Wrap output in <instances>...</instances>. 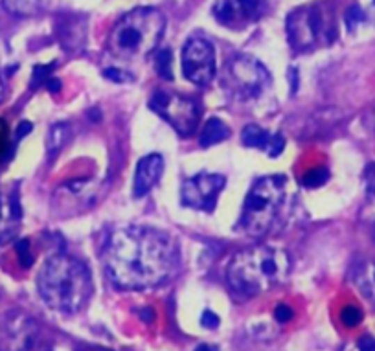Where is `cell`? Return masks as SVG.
Wrapping results in <instances>:
<instances>
[{
  "instance_id": "1",
  "label": "cell",
  "mask_w": 375,
  "mask_h": 351,
  "mask_svg": "<svg viewBox=\"0 0 375 351\" xmlns=\"http://www.w3.org/2000/svg\"><path fill=\"white\" fill-rule=\"evenodd\" d=\"M103 263L120 289H151L168 281L179 269V247L170 234L154 228H120L109 236Z\"/></svg>"
},
{
  "instance_id": "2",
  "label": "cell",
  "mask_w": 375,
  "mask_h": 351,
  "mask_svg": "<svg viewBox=\"0 0 375 351\" xmlns=\"http://www.w3.org/2000/svg\"><path fill=\"white\" fill-rule=\"evenodd\" d=\"M37 289L50 309L77 313L93 296V276L83 261L67 254H56L39 270Z\"/></svg>"
},
{
  "instance_id": "3",
  "label": "cell",
  "mask_w": 375,
  "mask_h": 351,
  "mask_svg": "<svg viewBox=\"0 0 375 351\" xmlns=\"http://www.w3.org/2000/svg\"><path fill=\"white\" fill-rule=\"evenodd\" d=\"M291 272V258L282 248L260 245L232 258L226 278L237 295L256 296L283 284Z\"/></svg>"
},
{
  "instance_id": "4",
  "label": "cell",
  "mask_w": 375,
  "mask_h": 351,
  "mask_svg": "<svg viewBox=\"0 0 375 351\" xmlns=\"http://www.w3.org/2000/svg\"><path fill=\"white\" fill-rule=\"evenodd\" d=\"M166 19L154 8H134L109 31V54L122 61L150 56L164 35Z\"/></svg>"
},
{
  "instance_id": "5",
  "label": "cell",
  "mask_w": 375,
  "mask_h": 351,
  "mask_svg": "<svg viewBox=\"0 0 375 351\" xmlns=\"http://www.w3.org/2000/svg\"><path fill=\"white\" fill-rule=\"evenodd\" d=\"M287 197V179L269 175L257 179L247 193L237 228L250 238H262L273 230Z\"/></svg>"
},
{
  "instance_id": "6",
  "label": "cell",
  "mask_w": 375,
  "mask_h": 351,
  "mask_svg": "<svg viewBox=\"0 0 375 351\" xmlns=\"http://www.w3.org/2000/svg\"><path fill=\"white\" fill-rule=\"evenodd\" d=\"M287 37L294 50L309 52L333 41L337 37V26L326 17L320 6H302L289 13Z\"/></svg>"
},
{
  "instance_id": "7",
  "label": "cell",
  "mask_w": 375,
  "mask_h": 351,
  "mask_svg": "<svg viewBox=\"0 0 375 351\" xmlns=\"http://www.w3.org/2000/svg\"><path fill=\"white\" fill-rule=\"evenodd\" d=\"M269 72L254 57L239 56L226 67L225 85L236 98L254 99L269 87Z\"/></svg>"
},
{
  "instance_id": "8",
  "label": "cell",
  "mask_w": 375,
  "mask_h": 351,
  "mask_svg": "<svg viewBox=\"0 0 375 351\" xmlns=\"http://www.w3.org/2000/svg\"><path fill=\"white\" fill-rule=\"evenodd\" d=\"M150 107L160 114L180 136H191L199 125V107L191 99L168 90H157L151 96Z\"/></svg>"
},
{
  "instance_id": "9",
  "label": "cell",
  "mask_w": 375,
  "mask_h": 351,
  "mask_svg": "<svg viewBox=\"0 0 375 351\" xmlns=\"http://www.w3.org/2000/svg\"><path fill=\"white\" fill-rule=\"evenodd\" d=\"M182 72L188 81L208 85L216 78V50L210 41L193 37L182 50Z\"/></svg>"
},
{
  "instance_id": "10",
  "label": "cell",
  "mask_w": 375,
  "mask_h": 351,
  "mask_svg": "<svg viewBox=\"0 0 375 351\" xmlns=\"http://www.w3.org/2000/svg\"><path fill=\"white\" fill-rule=\"evenodd\" d=\"M37 335V324L21 311H8L0 316V351H30Z\"/></svg>"
},
{
  "instance_id": "11",
  "label": "cell",
  "mask_w": 375,
  "mask_h": 351,
  "mask_svg": "<svg viewBox=\"0 0 375 351\" xmlns=\"http://www.w3.org/2000/svg\"><path fill=\"white\" fill-rule=\"evenodd\" d=\"M226 181L223 175L216 173H202V175L191 177L182 182V190L180 197L186 206L193 208V210H205L212 212L217 204L219 193L225 188Z\"/></svg>"
},
{
  "instance_id": "12",
  "label": "cell",
  "mask_w": 375,
  "mask_h": 351,
  "mask_svg": "<svg viewBox=\"0 0 375 351\" xmlns=\"http://www.w3.org/2000/svg\"><path fill=\"white\" fill-rule=\"evenodd\" d=\"M267 10L265 0H217L214 4V15L217 22L232 30H243L245 26L262 19Z\"/></svg>"
},
{
  "instance_id": "13",
  "label": "cell",
  "mask_w": 375,
  "mask_h": 351,
  "mask_svg": "<svg viewBox=\"0 0 375 351\" xmlns=\"http://www.w3.org/2000/svg\"><path fill=\"white\" fill-rule=\"evenodd\" d=\"M162 173H164V158L162 156L154 155V153L144 156L136 165V173H134V197H144L160 181Z\"/></svg>"
},
{
  "instance_id": "14",
  "label": "cell",
  "mask_w": 375,
  "mask_h": 351,
  "mask_svg": "<svg viewBox=\"0 0 375 351\" xmlns=\"http://www.w3.org/2000/svg\"><path fill=\"white\" fill-rule=\"evenodd\" d=\"M241 140L247 147L267 151V155L273 156V158L282 155L283 147H285V140H283L282 135H269L263 127L254 124L243 127Z\"/></svg>"
},
{
  "instance_id": "15",
  "label": "cell",
  "mask_w": 375,
  "mask_h": 351,
  "mask_svg": "<svg viewBox=\"0 0 375 351\" xmlns=\"http://www.w3.org/2000/svg\"><path fill=\"white\" fill-rule=\"evenodd\" d=\"M59 35H61L63 47L67 48V50H77V48H81L85 39H87L85 21L74 15L65 17V19H63L61 30H59Z\"/></svg>"
},
{
  "instance_id": "16",
  "label": "cell",
  "mask_w": 375,
  "mask_h": 351,
  "mask_svg": "<svg viewBox=\"0 0 375 351\" xmlns=\"http://www.w3.org/2000/svg\"><path fill=\"white\" fill-rule=\"evenodd\" d=\"M353 284L368 300H375V263H360L353 270Z\"/></svg>"
},
{
  "instance_id": "17",
  "label": "cell",
  "mask_w": 375,
  "mask_h": 351,
  "mask_svg": "<svg viewBox=\"0 0 375 351\" xmlns=\"http://www.w3.org/2000/svg\"><path fill=\"white\" fill-rule=\"evenodd\" d=\"M228 136H230V129L226 127L225 122L219 118H210L202 127L199 142L202 147H210V145L219 144V142L226 140Z\"/></svg>"
},
{
  "instance_id": "18",
  "label": "cell",
  "mask_w": 375,
  "mask_h": 351,
  "mask_svg": "<svg viewBox=\"0 0 375 351\" xmlns=\"http://www.w3.org/2000/svg\"><path fill=\"white\" fill-rule=\"evenodd\" d=\"M2 4L13 15L31 17L41 10L42 0H2Z\"/></svg>"
},
{
  "instance_id": "19",
  "label": "cell",
  "mask_w": 375,
  "mask_h": 351,
  "mask_svg": "<svg viewBox=\"0 0 375 351\" xmlns=\"http://www.w3.org/2000/svg\"><path fill=\"white\" fill-rule=\"evenodd\" d=\"M68 133H70V129H68L67 124H56L51 127L47 138L48 155L54 156L61 151V147L65 145V142H67L68 138Z\"/></svg>"
},
{
  "instance_id": "20",
  "label": "cell",
  "mask_w": 375,
  "mask_h": 351,
  "mask_svg": "<svg viewBox=\"0 0 375 351\" xmlns=\"http://www.w3.org/2000/svg\"><path fill=\"white\" fill-rule=\"evenodd\" d=\"M329 179V171L324 168H314V170L308 171L305 175L302 177V184L305 188H320L324 186Z\"/></svg>"
},
{
  "instance_id": "21",
  "label": "cell",
  "mask_w": 375,
  "mask_h": 351,
  "mask_svg": "<svg viewBox=\"0 0 375 351\" xmlns=\"http://www.w3.org/2000/svg\"><path fill=\"white\" fill-rule=\"evenodd\" d=\"M154 67H157V72L162 76L164 79L171 81L173 79V72H171V52L170 50H160L159 56H157V63H154Z\"/></svg>"
},
{
  "instance_id": "22",
  "label": "cell",
  "mask_w": 375,
  "mask_h": 351,
  "mask_svg": "<svg viewBox=\"0 0 375 351\" xmlns=\"http://www.w3.org/2000/svg\"><path fill=\"white\" fill-rule=\"evenodd\" d=\"M340 320L346 327H355L362 322V311L357 305H346L342 313H340Z\"/></svg>"
},
{
  "instance_id": "23",
  "label": "cell",
  "mask_w": 375,
  "mask_h": 351,
  "mask_svg": "<svg viewBox=\"0 0 375 351\" xmlns=\"http://www.w3.org/2000/svg\"><path fill=\"white\" fill-rule=\"evenodd\" d=\"M17 256H19V261H21L22 267H31L33 265V256L30 252V243H28V239H21L19 243H17Z\"/></svg>"
},
{
  "instance_id": "24",
  "label": "cell",
  "mask_w": 375,
  "mask_h": 351,
  "mask_svg": "<svg viewBox=\"0 0 375 351\" xmlns=\"http://www.w3.org/2000/svg\"><path fill=\"white\" fill-rule=\"evenodd\" d=\"M362 21H365V13L357 4H353L350 10L346 11V26H348V30H355Z\"/></svg>"
},
{
  "instance_id": "25",
  "label": "cell",
  "mask_w": 375,
  "mask_h": 351,
  "mask_svg": "<svg viewBox=\"0 0 375 351\" xmlns=\"http://www.w3.org/2000/svg\"><path fill=\"white\" fill-rule=\"evenodd\" d=\"M346 351H375L374 336H360L359 341L346 348Z\"/></svg>"
},
{
  "instance_id": "26",
  "label": "cell",
  "mask_w": 375,
  "mask_h": 351,
  "mask_svg": "<svg viewBox=\"0 0 375 351\" xmlns=\"http://www.w3.org/2000/svg\"><path fill=\"white\" fill-rule=\"evenodd\" d=\"M103 76H105L107 79H111V81H116V83H127L133 79L127 72L120 70V68H105V70H103Z\"/></svg>"
},
{
  "instance_id": "27",
  "label": "cell",
  "mask_w": 375,
  "mask_h": 351,
  "mask_svg": "<svg viewBox=\"0 0 375 351\" xmlns=\"http://www.w3.org/2000/svg\"><path fill=\"white\" fill-rule=\"evenodd\" d=\"M56 67V65H48V67H35L33 70V79H31V87H37V85H41V83H47L48 74L51 72V68Z\"/></svg>"
},
{
  "instance_id": "28",
  "label": "cell",
  "mask_w": 375,
  "mask_h": 351,
  "mask_svg": "<svg viewBox=\"0 0 375 351\" xmlns=\"http://www.w3.org/2000/svg\"><path fill=\"white\" fill-rule=\"evenodd\" d=\"M274 318H276L280 324H285V322H289L293 318V309L285 304L278 305L276 309H274Z\"/></svg>"
},
{
  "instance_id": "29",
  "label": "cell",
  "mask_w": 375,
  "mask_h": 351,
  "mask_svg": "<svg viewBox=\"0 0 375 351\" xmlns=\"http://www.w3.org/2000/svg\"><path fill=\"white\" fill-rule=\"evenodd\" d=\"M200 322H202V325H205L206 329H216V327H219V316L214 315L212 311H205Z\"/></svg>"
},
{
  "instance_id": "30",
  "label": "cell",
  "mask_w": 375,
  "mask_h": 351,
  "mask_svg": "<svg viewBox=\"0 0 375 351\" xmlns=\"http://www.w3.org/2000/svg\"><path fill=\"white\" fill-rule=\"evenodd\" d=\"M365 181H366V186H368V190H370L372 193L375 195V162L366 168Z\"/></svg>"
},
{
  "instance_id": "31",
  "label": "cell",
  "mask_w": 375,
  "mask_h": 351,
  "mask_svg": "<svg viewBox=\"0 0 375 351\" xmlns=\"http://www.w3.org/2000/svg\"><path fill=\"white\" fill-rule=\"evenodd\" d=\"M10 204H11V215L15 217V219H21V215H22V210H21V201H19V195H17V193H13V195H11V201H10Z\"/></svg>"
},
{
  "instance_id": "32",
  "label": "cell",
  "mask_w": 375,
  "mask_h": 351,
  "mask_svg": "<svg viewBox=\"0 0 375 351\" xmlns=\"http://www.w3.org/2000/svg\"><path fill=\"white\" fill-rule=\"evenodd\" d=\"M30 131H31V124H30V122H22V124L19 125V127H17V138H19V140L24 138V136L28 135Z\"/></svg>"
},
{
  "instance_id": "33",
  "label": "cell",
  "mask_w": 375,
  "mask_h": 351,
  "mask_svg": "<svg viewBox=\"0 0 375 351\" xmlns=\"http://www.w3.org/2000/svg\"><path fill=\"white\" fill-rule=\"evenodd\" d=\"M45 85H47V87L50 88V92H59V90H61V81H59V79L48 78Z\"/></svg>"
},
{
  "instance_id": "34",
  "label": "cell",
  "mask_w": 375,
  "mask_h": 351,
  "mask_svg": "<svg viewBox=\"0 0 375 351\" xmlns=\"http://www.w3.org/2000/svg\"><path fill=\"white\" fill-rule=\"evenodd\" d=\"M289 81H291V88H293V92H296V90H298V74H296L294 68L289 72Z\"/></svg>"
},
{
  "instance_id": "35",
  "label": "cell",
  "mask_w": 375,
  "mask_h": 351,
  "mask_svg": "<svg viewBox=\"0 0 375 351\" xmlns=\"http://www.w3.org/2000/svg\"><path fill=\"white\" fill-rule=\"evenodd\" d=\"M196 351H219V350H217V348H214V346H208V344H202V346L197 348Z\"/></svg>"
},
{
  "instance_id": "36",
  "label": "cell",
  "mask_w": 375,
  "mask_h": 351,
  "mask_svg": "<svg viewBox=\"0 0 375 351\" xmlns=\"http://www.w3.org/2000/svg\"><path fill=\"white\" fill-rule=\"evenodd\" d=\"M4 98V85H2V79H0V101Z\"/></svg>"
},
{
  "instance_id": "37",
  "label": "cell",
  "mask_w": 375,
  "mask_h": 351,
  "mask_svg": "<svg viewBox=\"0 0 375 351\" xmlns=\"http://www.w3.org/2000/svg\"><path fill=\"white\" fill-rule=\"evenodd\" d=\"M98 351H109V350H98Z\"/></svg>"
},
{
  "instance_id": "38",
  "label": "cell",
  "mask_w": 375,
  "mask_h": 351,
  "mask_svg": "<svg viewBox=\"0 0 375 351\" xmlns=\"http://www.w3.org/2000/svg\"><path fill=\"white\" fill-rule=\"evenodd\" d=\"M0 212H2V208H0Z\"/></svg>"
},
{
  "instance_id": "39",
  "label": "cell",
  "mask_w": 375,
  "mask_h": 351,
  "mask_svg": "<svg viewBox=\"0 0 375 351\" xmlns=\"http://www.w3.org/2000/svg\"><path fill=\"white\" fill-rule=\"evenodd\" d=\"M374 236H375V232H374Z\"/></svg>"
}]
</instances>
